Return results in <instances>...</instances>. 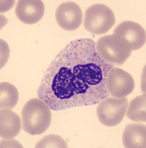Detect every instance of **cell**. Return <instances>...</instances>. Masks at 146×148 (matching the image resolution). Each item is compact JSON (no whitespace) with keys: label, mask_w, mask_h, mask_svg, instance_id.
<instances>
[{"label":"cell","mask_w":146,"mask_h":148,"mask_svg":"<svg viewBox=\"0 0 146 148\" xmlns=\"http://www.w3.org/2000/svg\"><path fill=\"white\" fill-rule=\"evenodd\" d=\"M96 51L105 62L117 66L123 65L132 51L124 39L114 34L101 37L96 44Z\"/></svg>","instance_id":"3957f363"},{"label":"cell","mask_w":146,"mask_h":148,"mask_svg":"<svg viewBox=\"0 0 146 148\" xmlns=\"http://www.w3.org/2000/svg\"><path fill=\"white\" fill-rule=\"evenodd\" d=\"M22 129L20 117L8 109L0 112V136L4 139H11L19 134Z\"/></svg>","instance_id":"30bf717a"},{"label":"cell","mask_w":146,"mask_h":148,"mask_svg":"<svg viewBox=\"0 0 146 148\" xmlns=\"http://www.w3.org/2000/svg\"><path fill=\"white\" fill-rule=\"evenodd\" d=\"M115 23V16L111 8L103 4H94L86 10L84 26L94 35L106 34Z\"/></svg>","instance_id":"277c9868"},{"label":"cell","mask_w":146,"mask_h":148,"mask_svg":"<svg viewBox=\"0 0 146 148\" xmlns=\"http://www.w3.org/2000/svg\"><path fill=\"white\" fill-rule=\"evenodd\" d=\"M51 119L50 108L41 99L29 100L22 109V128L32 136L44 133L50 127Z\"/></svg>","instance_id":"7a4b0ae2"},{"label":"cell","mask_w":146,"mask_h":148,"mask_svg":"<svg viewBox=\"0 0 146 148\" xmlns=\"http://www.w3.org/2000/svg\"><path fill=\"white\" fill-rule=\"evenodd\" d=\"M146 101L145 96L142 95L134 98L128 108L127 117L131 121H146Z\"/></svg>","instance_id":"4fadbf2b"},{"label":"cell","mask_w":146,"mask_h":148,"mask_svg":"<svg viewBox=\"0 0 146 148\" xmlns=\"http://www.w3.org/2000/svg\"><path fill=\"white\" fill-rule=\"evenodd\" d=\"M123 143L126 148H145V125L134 123L127 125L123 133Z\"/></svg>","instance_id":"8fae6325"},{"label":"cell","mask_w":146,"mask_h":148,"mask_svg":"<svg viewBox=\"0 0 146 148\" xmlns=\"http://www.w3.org/2000/svg\"><path fill=\"white\" fill-rule=\"evenodd\" d=\"M19 101V92L16 88L8 82L0 84V108L13 109Z\"/></svg>","instance_id":"7c38bea8"},{"label":"cell","mask_w":146,"mask_h":148,"mask_svg":"<svg viewBox=\"0 0 146 148\" xmlns=\"http://www.w3.org/2000/svg\"><path fill=\"white\" fill-rule=\"evenodd\" d=\"M134 80L126 71L113 67L106 77V87L109 95L114 98H124L134 89Z\"/></svg>","instance_id":"8992f818"},{"label":"cell","mask_w":146,"mask_h":148,"mask_svg":"<svg viewBox=\"0 0 146 148\" xmlns=\"http://www.w3.org/2000/svg\"><path fill=\"white\" fill-rule=\"evenodd\" d=\"M57 23L62 29L72 31L78 28L83 21L82 10L74 2L61 3L56 10Z\"/></svg>","instance_id":"52a82bcc"},{"label":"cell","mask_w":146,"mask_h":148,"mask_svg":"<svg viewBox=\"0 0 146 148\" xmlns=\"http://www.w3.org/2000/svg\"><path fill=\"white\" fill-rule=\"evenodd\" d=\"M113 33L114 35L124 39L130 46L131 51H136L145 44V30L136 22L124 21L115 27Z\"/></svg>","instance_id":"ba28073f"},{"label":"cell","mask_w":146,"mask_h":148,"mask_svg":"<svg viewBox=\"0 0 146 148\" xmlns=\"http://www.w3.org/2000/svg\"><path fill=\"white\" fill-rule=\"evenodd\" d=\"M128 105L127 98H105L97 106V118L105 126H117L123 121Z\"/></svg>","instance_id":"5b68a950"},{"label":"cell","mask_w":146,"mask_h":148,"mask_svg":"<svg viewBox=\"0 0 146 148\" xmlns=\"http://www.w3.org/2000/svg\"><path fill=\"white\" fill-rule=\"evenodd\" d=\"M113 67L100 56L93 39H75L52 61L38 96L55 111L99 104L109 96L106 77Z\"/></svg>","instance_id":"6da1fadb"},{"label":"cell","mask_w":146,"mask_h":148,"mask_svg":"<svg viewBox=\"0 0 146 148\" xmlns=\"http://www.w3.org/2000/svg\"><path fill=\"white\" fill-rule=\"evenodd\" d=\"M44 14V4L40 0H20L16 7V15L27 25L38 23Z\"/></svg>","instance_id":"9c48e42d"},{"label":"cell","mask_w":146,"mask_h":148,"mask_svg":"<svg viewBox=\"0 0 146 148\" xmlns=\"http://www.w3.org/2000/svg\"><path fill=\"white\" fill-rule=\"evenodd\" d=\"M36 148H49V147H68L66 141L58 135H48L42 138L37 145H35Z\"/></svg>","instance_id":"5bb4252c"}]
</instances>
